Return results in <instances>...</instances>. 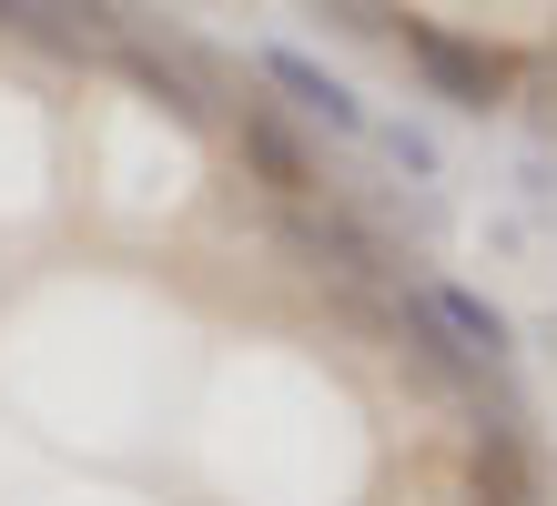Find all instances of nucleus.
Masks as SVG:
<instances>
[{
	"label": "nucleus",
	"mask_w": 557,
	"mask_h": 506,
	"mask_svg": "<svg viewBox=\"0 0 557 506\" xmlns=\"http://www.w3.org/2000/svg\"><path fill=\"white\" fill-rule=\"evenodd\" d=\"M223 132H234V152H244V183H264L274 202H305V193H324V152L294 132V112L253 82V91H234V112H213Z\"/></svg>",
	"instance_id": "obj_4"
},
{
	"label": "nucleus",
	"mask_w": 557,
	"mask_h": 506,
	"mask_svg": "<svg viewBox=\"0 0 557 506\" xmlns=\"http://www.w3.org/2000/svg\"><path fill=\"white\" fill-rule=\"evenodd\" d=\"M112 61H122V82H133L143 101H162V112H173L183 132H213V101H223V82H213V61L203 51H162V41H133V30H122L112 41Z\"/></svg>",
	"instance_id": "obj_6"
},
{
	"label": "nucleus",
	"mask_w": 557,
	"mask_h": 506,
	"mask_svg": "<svg viewBox=\"0 0 557 506\" xmlns=\"http://www.w3.org/2000/svg\"><path fill=\"white\" fill-rule=\"evenodd\" d=\"M416 284H425V304L446 314V334H456V345H467L476 365H507V355H517V324H507V304H486L476 284H456V274H416Z\"/></svg>",
	"instance_id": "obj_7"
},
{
	"label": "nucleus",
	"mask_w": 557,
	"mask_h": 506,
	"mask_svg": "<svg viewBox=\"0 0 557 506\" xmlns=\"http://www.w3.org/2000/svg\"><path fill=\"white\" fill-rule=\"evenodd\" d=\"M355 314H366V324H375V334H385V345H396V355H406V365H416V375L436 385V395H467V385L486 375V365H476V355L446 334V314L425 304V284H416V274L375 284V294H355Z\"/></svg>",
	"instance_id": "obj_3"
},
{
	"label": "nucleus",
	"mask_w": 557,
	"mask_h": 506,
	"mask_svg": "<svg viewBox=\"0 0 557 506\" xmlns=\"http://www.w3.org/2000/svg\"><path fill=\"white\" fill-rule=\"evenodd\" d=\"M366 143H375L385 162H396L406 183H436V173H446V152H436V132H416V122H366Z\"/></svg>",
	"instance_id": "obj_8"
},
{
	"label": "nucleus",
	"mask_w": 557,
	"mask_h": 506,
	"mask_svg": "<svg viewBox=\"0 0 557 506\" xmlns=\"http://www.w3.org/2000/svg\"><path fill=\"white\" fill-rule=\"evenodd\" d=\"M314 11L335 21V30H355V41H375V30H385V0H314Z\"/></svg>",
	"instance_id": "obj_9"
},
{
	"label": "nucleus",
	"mask_w": 557,
	"mask_h": 506,
	"mask_svg": "<svg viewBox=\"0 0 557 506\" xmlns=\"http://www.w3.org/2000/svg\"><path fill=\"white\" fill-rule=\"evenodd\" d=\"M274 244H284L294 263H305L314 284H335L345 304L406 274V263H396V244H385V223H366V213H355V202H314V193H305V202H284Z\"/></svg>",
	"instance_id": "obj_2"
},
{
	"label": "nucleus",
	"mask_w": 557,
	"mask_h": 506,
	"mask_svg": "<svg viewBox=\"0 0 557 506\" xmlns=\"http://www.w3.org/2000/svg\"><path fill=\"white\" fill-rule=\"evenodd\" d=\"M253 82H264L284 112L324 122L335 143H366V122H375L366 101H355V82H345V72H324V61H314V51H294V41H264V51H253Z\"/></svg>",
	"instance_id": "obj_5"
},
{
	"label": "nucleus",
	"mask_w": 557,
	"mask_h": 506,
	"mask_svg": "<svg viewBox=\"0 0 557 506\" xmlns=\"http://www.w3.org/2000/svg\"><path fill=\"white\" fill-rule=\"evenodd\" d=\"M385 41H396V61L416 72L425 101H446V112H467V122L517 101V61L486 51L476 30H456V21H385Z\"/></svg>",
	"instance_id": "obj_1"
}]
</instances>
